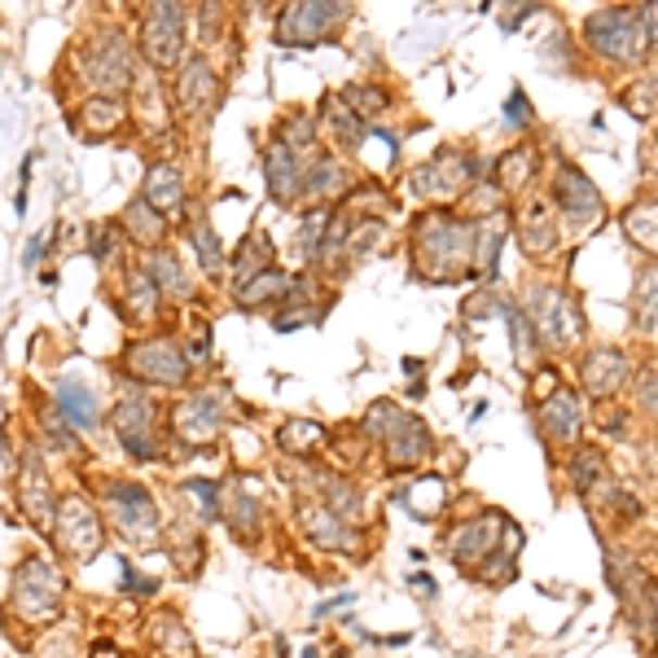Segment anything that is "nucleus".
I'll return each instance as SVG.
<instances>
[{
	"mask_svg": "<svg viewBox=\"0 0 658 658\" xmlns=\"http://www.w3.org/2000/svg\"><path fill=\"white\" fill-rule=\"evenodd\" d=\"M413 251L426 281H453L474 260V225L453 215H426L413 233Z\"/></svg>",
	"mask_w": 658,
	"mask_h": 658,
	"instance_id": "nucleus-1",
	"label": "nucleus"
},
{
	"mask_svg": "<svg viewBox=\"0 0 658 658\" xmlns=\"http://www.w3.org/2000/svg\"><path fill=\"white\" fill-rule=\"evenodd\" d=\"M62 593H66L62 571H58L49 558H27V562L14 571L10 606H14V615H23L27 623H49V619L62 615Z\"/></svg>",
	"mask_w": 658,
	"mask_h": 658,
	"instance_id": "nucleus-2",
	"label": "nucleus"
},
{
	"mask_svg": "<svg viewBox=\"0 0 658 658\" xmlns=\"http://www.w3.org/2000/svg\"><path fill=\"white\" fill-rule=\"evenodd\" d=\"M101 501H105V518L124 540L132 544H154V531H159V509L150 501L145 488L128 483V479H105L101 483Z\"/></svg>",
	"mask_w": 658,
	"mask_h": 658,
	"instance_id": "nucleus-3",
	"label": "nucleus"
},
{
	"mask_svg": "<svg viewBox=\"0 0 658 658\" xmlns=\"http://www.w3.org/2000/svg\"><path fill=\"white\" fill-rule=\"evenodd\" d=\"M584 36L589 45L610 58V62H641L645 53V23H641V10H628V5H615V10H602L584 23Z\"/></svg>",
	"mask_w": 658,
	"mask_h": 658,
	"instance_id": "nucleus-4",
	"label": "nucleus"
},
{
	"mask_svg": "<svg viewBox=\"0 0 658 658\" xmlns=\"http://www.w3.org/2000/svg\"><path fill=\"white\" fill-rule=\"evenodd\" d=\"M84 79L101 88V97H115L132 84V45L124 31H101L84 53Z\"/></svg>",
	"mask_w": 658,
	"mask_h": 658,
	"instance_id": "nucleus-5",
	"label": "nucleus"
},
{
	"mask_svg": "<svg viewBox=\"0 0 658 658\" xmlns=\"http://www.w3.org/2000/svg\"><path fill=\"white\" fill-rule=\"evenodd\" d=\"M53 540H58V548H62L66 562H88L97 548H101L105 531H101V522H97V514H92V505H88L84 496H62V501H58Z\"/></svg>",
	"mask_w": 658,
	"mask_h": 658,
	"instance_id": "nucleus-6",
	"label": "nucleus"
},
{
	"mask_svg": "<svg viewBox=\"0 0 658 658\" xmlns=\"http://www.w3.org/2000/svg\"><path fill=\"white\" fill-rule=\"evenodd\" d=\"M141 49L154 66H176L185 49V10L180 5H150L141 18Z\"/></svg>",
	"mask_w": 658,
	"mask_h": 658,
	"instance_id": "nucleus-7",
	"label": "nucleus"
},
{
	"mask_svg": "<svg viewBox=\"0 0 658 658\" xmlns=\"http://www.w3.org/2000/svg\"><path fill=\"white\" fill-rule=\"evenodd\" d=\"M110 421H115V434H119V444L128 448V457H137V461H154L159 457V426H154L159 413H154L150 400L128 395Z\"/></svg>",
	"mask_w": 658,
	"mask_h": 658,
	"instance_id": "nucleus-8",
	"label": "nucleus"
},
{
	"mask_svg": "<svg viewBox=\"0 0 658 658\" xmlns=\"http://www.w3.org/2000/svg\"><path fill=\"white\" fill-rule=\"evenodd\" d=\"M128 365L137 378L145 382H159V387H180L189 378V356L180 352L176 339H150L141 347L128 352Z\"/></svg>",
	"mask_w": 658,
	"mask_h": 658,
	"instance_id": "nucleus-9",
	"label": "nucleus"
},
{
	"mask_svg": "<svg viewBox=\"0 0 658 658\" xmlns=\"http://www.w3.org/2000/svg\"><path fill=\"white\" fill-rule=\"evenodd\" d=\"M347 18L343 5H290L277 23V45H316Z\"/></svg>",
	"mask_w": 658,
	"mask_h": 658,
	"instance_id": "nucleus-10",
	"label": "nucleus"
},
{
	"mask_svg": "<svg viewBox=\"0 0 658 658\" xmlns=\"http://www.w3.org/2000/svg\"><path fill=\"white\" fill-rule=\"evenodd\" d=\"M470 180H474V163L466 154H457V150L434 154L426 167L413 172V189L426 193V198H457Z\"/></svg>",
	"mask_w": 658,
	"mask_h": 658,
	"instance_id": "nucleus-11",
	"label": "nucleus"
},
{
	"mask_svg": "<svg viewBox=\"0 0 658 658\" xmlns=\"http://www.w3.org/2000/svg\"><path fill=\"white\" fill-rule=\"evenodd\" d=\"M509 522L505 518H496V514H483V518H474V522H466L457 535H453V558L457 562H466V567H488L492 562V554H496V544L501 540H509Z\"/></svg>",
	"mask_w": 658,
	"mask_h": 658,
	"instance_id": "nucleus-12",
	"label": "nucleus"
},
{
	"mask_svg": "<svg viewBox=\"0 0 658 658\" xmlns=\"http://www.w3.org/2000/svg\"><path fill=\"white\" fill-rule=\"evenodd\" d=\"M225 391H198L189 395L180 408H176V434L185 439V444H206V439H215L219 430V417H225Z\"/></svg>",
	"mask_w": 658,
	"mask_h": 658,
	"instance_id": "nucleus-13",
	"label": "nucleus"
},
{
	"mask_svg": "<svg viewBox=\"0 0 658 658\" xmlns=\"http://www.w3.org/2000/svg\"><path fill=\"white\" fill-rule=\"evenodd\" d=\"M531 316H535V325H540V334H544L548 347H562V343H571L580 334V316L571 312V303H567L562 290H548V286L535 290L531 294Z\"/></svg>",
	"mask_w": 658,
	"mask_h": 658,
	"instance_id": "nucleus-14",
	"label": "nucleus"
},
{
	"mask_svg": "<svg viewBox=\"0 0 658 658\" xmlns=\"http://www.w3.org/2000/svg\"><path fill=\"white\" fill-rule=\"evenodd\" d=\"M219 97V79H215V66L206 58H185L180 62V75H176V101L189 115H206Z\"/></svg>",
	"mask_w": 658,
	"mask_h": 658,
	"instance_id": "nucleus-15",
	"label": "nucleus"
},
{
	"mask_svg": "<svg viewBox=\"0 0 658 658\" xmlns=\"http://www.w3.org/2000/svg\"><path fill=\"white\" fill-rule=\"evenodd\" d=\"M554 189H558L562 211L575 219V225H589V219H597V215H602V193L593 189V180H589L580 167H558Z\"/></svg>",
	"mask_w": 658,
	"mask_h": 658,
	"instance_id": "nucleus-16",
	"label": "nucleus"
},
{
	"mask_svg": "<svg viewBox=\"0 0 658 658\" xmlns=\"http://www.w3.org/2000/svg\"><path fill=\"white\" fill-rule=\"evenodd\" d=\"M540 430L548 444H575L580 434V404L567 387H554V395H544L540 404Z\"/></svg>",
	"mask_w": 658,
	"mask_h": 658,
	"instance_id": "nucleus-17",
	"label": "nucleus"
},
{
	"mask_svg": "<svg viewBox=\"0 0 658 658\" xmlns=\"http://www.w3.org/2000/svg\"><path fill=\"white\" fill-rule=\"evenodd\" d=\"M303 531L312 544L334 548V554H347V548L360 544V535L352 531V522H343L339 514H329L325 505H303Z\"/></svg>",
	"mask_w": 658,
	"mask_h": 658,
	"instance_id": "nucleus-18",
	"label": "nucleus"
},
{
	"mask_svg": "<svg viewBox=\"0 0 658 658\" xmlns=\"http://www.w3.org/2000/svg\"><path fill=\"white\" fill-rule=\"evenodd\" d=\"M264 176H268V193H273L277 202H294L299 189H303V167H299L294 150H286L281 141L264 154Z\"/></svg>",
	"mask_w": 658,
	"mask_h": 658,
	"instance_id": "nucleus-19",
	"label": "nucleus"
},
{
	"mask_svg": "<svg viewBox=\"0 0 658 658\" xmlns=\"http://www.w3.org/2000/svg\"><path fill=\"white\" fill-rule=\"evenodd\" d=\"M18 492H23V509H27V518H31L36 527H53V514H58V505H53V488H49V474H45L36 461H27V466H23Z\"/></svg>",
	"mask_w": 658,
	"mask_h": 658,
	"instance_id": "nucleus-20",
	"label": "nucleus"
},
{
	"mask_svg": "<svg viewBox=\"0 0 658 658\" xmlns=\"http://www.w3.org/2000/svg\"><path fill=\"white\" fill-rule=\"evenodd\" d=\"M145 202L154 211H163V219H172L180 206H185V180L172 163H154L150 176H145Z\"/></svg>",
	"mask_w": 658,
	"mask_h": 658,
	"instance_id": "nucleus-21",
	"label": "nucleus"
},
{
	"mask_svg": "<svg viewBox=\"0 0 658 658\" xmlns=\"http://www.w3.org/2000/svg\"><path fill=\"white\" fill-rule=\"evenodd\" d=\"M426 453H430L426 426H421L417 417H404V421L395 426V434L387 439V461H391V466H417V461H426Z\"/></svg>",
	"mask_w": 658,
	"mask_h": 658,
	"instance_id": "nucleus-22",
	"label": "nucleus"
},
{
	"mask_svg": "<svg viewBox=\"0 0 658 658\" xmlns=\"http://www.w3.org/2000/svg\"><path fill=\"white\" fill-rule=\"evenodd\" d=\"M219 518L229 522V531H238L242 540H255L260 527H264V509H260V496L242 492V488H229V496L219 501Z\"/></svg>",
	"mask_w": 658,
	"mask_h": 658,
	"instance_id": "nucleus-23",
	"label": "nucleus"
},
{
	"mask_svg": "<svg viewBox=\"0 0 658 658\" xmlns=\"http://www.w3.org/2000/svg\"><path fill=\"white\" fill-rule=\"evenodd\" d=\"M628 374H632V365H628V356H623V352H593V356L584 360V387H589L593 395H610V391H619Z\"/></svg>",
	"mask_w": 658,
	"mask_h": 658,
	"instance_id": "nucleus-24",
	"label": "nucleus"
},
{
	"mask_svg": "<svg viewBox=\"0 0 658 658\" xmlns=\"http://www.w3.org/2000/svg\"><path fill=\"white\" fill-rule=\"evenodd\" d=\"M501 242H505V219L492 215V219H479L474 225V277H492L496 273V260H501Z\"/></svg>",
	"mask_w": 658,
	"mask_h": 658,
	"instance_id": "nucleus-25",
	"label": "nucleus"
},
{
	"mask_svg": "<svg viewBox=\"0 0 658 658\" xmlns=\"http://www.w3.org/2000/svg\"><path fill=\"white\" fill-rule=\"evenodd\" d=\"M58 413H62V421L88 430L97 421V395L79 382H58Z\"/></svg>",
	"mask_w": 658,
	"mask_h": 658,
	"instance_id": "nucleus-26",
	"label": "nucleus"
},
{
	"mask_svg": "<svg viewBox=\"0 0 658 658\" xmlns=\"http://www.w3.org/2000/svg\"><path fill=\"white\" fill-rule=\"evenodd\" d=\"M347 167L339 163V159H316L312 167H307V176H303V189L312 193V198H339V193H347Z\"/></svg>",
	"mask_w": 658,
	"mask_h": 658,
	"instance_id": "nucleus-27",
	"label": "nucleus"
},
{
	"mask_svg": "<svg viewBox=\"0 0 658 658\" xmlns=\"http://www.w3.org/2000/svg\"><path fill=\"white\" fill-rule=\"evenodd\" d=\"M124 229H128L141 246H159V242H163V233H167V219H163L145 198H137V202L124 211Z\"/></svg>",
	"mask_w": 658,
	"mask_h": 658,
	"instance_id": "nucleus-28",
	"label": "nucleus"
},
{
	"mask_svg": "<svg viewBox=\"0 0 658 658\" xmlns=\"http://www.w3.org/2000/svg\"><path fill=\"white\" fill-rule=\"evenodd\" d=\"M522 246L531 255L554 251V215H548L544 202H531V211H522Z\"/></svg>",
	"mask_w": 658,
	"mask_h": 658,
	"instance_id": "nucleus-29",
	"label": "nucleus"
},
{
	"mask_svg": "<svg viewBox=\"0 0 658 658\" xmlns=\"http://www.w3.org/2000/svg\"><path fill=\"white\" fill-rule=\"evenodd\" d=\"M150 277H154V286H159V294H167V299H189L193 290H189V277H185V268L167 255V251H154V260H150V268H145Z\"/></svg>",
	"mask_w": 658,
	"mask_h": 658,
	"instance_id": "nucleus-30",
	"label": "nucleus"
},
{
	"mask_svg": "<svg viewBox=\"0 0 658 658\" xmlns=\"http://www.w3.org/2000/svg\"><path fill=\"white\" fill-rule=\"evenodd\" d=\"M623 229L636 246H645L649 255H658V202H641L623 215Z\"/></svg>",
	"mask_w": 658,
	"mask_h": 658,
	"instance_id": "nucleus-31",
	"label": "nucleus"
},
{
	"mask_svg": "<svg viewBox=\"0 0 658 658\" xmlns=\"http://www.w3.org/2000/svg\"><path fill=\"white\" fill-rule=\"evenodd\" d=\"M124 124V105L115 97H92L84 110H79V128L84 132H110Z\"/></svg>",
	"mask_w": 658,
	"mask_h": 658,
	"instance_id": "nucleus-32",
	"label": "nucleus"
},
{
	"mask_svg": "<svg viewBox=\"0 0 658 658\" xmlns=\"http://www.w3.org/2000/svg\"><path fill=\"white\" fill-rule=\"evenodd\" d=\"M277 294H286V273L264 268V273H255L251 281H242L238 303H242V307H264V303H268V299H277Z\"/></svg>",
	"mask_w": 658,
	"mask_h": 658,
	"instance_id": "nucleus-33",
	"label": "nucleus"
},
{
	"mask_svg": "<svg viewBox=\"0 0 658 658\" xmlns=\"http://www.w3.org/2000/svg\"><path fill=\"white\" fill-rule=\"evenodd\" d=\"M128 312H132L141 325H150V320L159 316V286H154L150 273H132V277H128Z\"/></svg>",
	"mask_w": 658,
	"mask_h": 658,
	"instance_id": "nucleus-34",
	"label": "nucleus"
},
{
	"mask_svg": "<svg viewBox=\"0 0 658 658\" xmlns=\"http://www.w3.org/2000/svg\"><path fill=\"white\" fill-rule=\"evenodd\" d=\"M632 312H636V320L645 329L658 320V268H645L636 277V286H632Z\"/></svg>",
	"mask_w": 658,
	"mask_h": 658,
	"instance_id": "nucleus-35",
	"label": "nucleus"
},
{
	"mask_svg": "<svg viewBox=\"0 0 658 658\" xmlns=\"http://www.w3.org/2000/svg\"><path fill=\"white\" fill-rule=\"evenodd\" d=\"M505 320H509V339H514V356L527 365L531 356H535V325H531V316L522 312V307H514V303H505Z\"/></svg>",
	"mask_w": 658,
	"mask_h": 658,
	"instance_id": "nucleus-36",
	"label": "nucleus"
},
{
	"mask_svg": "<svg viewBox=\"0 0 658 658\" xmlns=\"http://www.w3.org/2000/svg\"><path fill=\"white\" fill-rule=\"evenodd\" d=\"M277 444H281L286 453L303 457V453H312V448L320 444V426H316V421H286V426L277 430Z\"/></svg>",
	"mask_w": 658,
	"mask_h": 658,
	"instance_id": "nucleus-37",
	"label": "nucleus"
},
{
	"mask_svg": "<svg viewBox=\"0 0 658 658\" xmlns=\"http://www.w3.org/2000/svg\"><path fill=\"white\" fill-rule=\"evenodd\" d=\"M320 488L329 492V501H325V509H329V514H339L343 522L360 514V492H356L352 483H343V479H320Z\"/></svg>",
	"mask_w": 658,
	"mask_h": 658,
	"instance_id": "nucleus-38",
	"label": "nucleus"
},
{
	"mask_svg": "<svg viewBox=\"0 0 658 658\" xmlns=\"http://www.w3.org/2000/svg\"><path fill=\"white\" fill-rule=\"evenodd\" d=\"M501 185L505 189H518V185H527L531 180V172H535V154L527 150V145H518V150H509L505 159H501Z\"/></svg>",
	"mask_w": 658,
	"mask_h": 658,
	"instance_id": "nucleus-39",
	"label": "nucleus"
},
{
	"mask_svg": "<svg viewBox=\"0 0 658 658\" xmlns=\"http://www.w3.org/2000/svg\"><path fill=\"white\" fill-rule=\"evenodd\" d=\"M264 268H273V242H268L264 233H255V242H251V246L242 242L238 277H242V281H251V277H255V273H264Z\"/></svg>",
	"mask_w": 658,
	"mask_h": 658,
	"instance_id": "nucleus-40",
	"label": "nucleus"
},
{
	"mask_svg": "<svg viewBox=\"0 0 658 658\" xmlns=\"http://www.w3.org/2000/svg\"><path fill=\"white\" fill-rule=\"evenodd\" d=\"M159 632H163V636H159V645H163L172 658H193V654H198V645L189 641V632H185V623H180V619L163 615V619H159Z\"/></svg>",
	"mask_w": 658,
	"mask_h": 658,
	"instance_id": "nucleus-41",
	"label": "nucleus"
},
{
	"mask_svg": "<svg viewBox=\"0 0 658 658\" xmlns=\"http://www.w3.org/2000/svg\"><path fill=\"white\" fill-rule=\"evenodd\" d=\"M193 242H198V260H202V268L211 273V277H219L225 273V251H219V238H215V229H206L202 219L193 225Z\"/></svg>",
	"mask_w": 658,
	"mask_h": 658,
	"instance_id": "nucleus-42",
	"label": "nucleus"
},
{
	"mask_svg": "<svg viewBox=\"0 0 658 658\" xmlns=\"http://www.w3.org/2000/svg\"><path fill=\"white\" fill-rule=\"evenodd\" d=\"M404 417H408V413H400L395 404L378 400V404L365 413V430H369V434H378V439H391V434H395V426H400Z\"/></svg>",
	"mask_w": 658,
	"mask_h": 658,
	"instance_id": "nucleus-43",
	"label": "nucleus"
},
{
	"mask_svg": "<svg viewBox=\"0 0 658 658\" xmlns=\"http://www.w3.org/2000/svg\"><path fill=\"white\" fill-rule=\"evenodd\" d=\"M343 97H347V105H360V110H356V119H360V124L387 110V97H382L378 88H347Z\"/></svg>",
	"mask_w": 658,
	"mask_h": 658,
	"instance_id": "nucleus-44",
	"label": "nucleus"
},
{
	"mask_svg": "<svg viewBox=\"0 0 658 658\" xmlns=\"http://www.w3.org/2000/svg\"><path fill=\"white\" fill-rule=\"evenodd\" d=\"M325 225H329V215H307V225L299 229V251H303L307 260H316V251H320V242H325Z\"/></svg>",
	"mask_w": 658,
	"mask_h": 658,
	"instance_id": "nucleus-45",
	"label": "nucleus"
},
{
	"mask_svg": "<svg viewBox=\"0 0 658 658\" xmlns=\"http://www.w3.org/2000/svg\"><path fill=\"white\" fill-rule=\"evenodd\" d=\"M185 492H193V501L202 505V518H219V488L206 479H189Z\"/></svg>",
	"mask_w": 658,
	"mask_h": 658,
	"instance_id": "nucleus-46",
	"label": "nucleus"
},
{
	"mask_svg": "<svg viewBox=\"0 0 658 658\" xmlns=\"http://www.w3.org/2000/svg\"><path fill=\"white\" fill-rule=\"evenodd\" d=\"M571 474H575V488H593V479H602V453H580Z\"/></svg>",
	"mask_w": 658,
	"mask_h": 658,
	"instance_id": "nucleus-47",
	"label": "nucleus"
},
{
	"mask_svg": "<svg viewBox=\"0 0 658 658\" xmlns=\"http://www.w3.org/2000/svg\"><path fill=\"white\" fill-rule=\"evenodd\" d=\"M505 124H509V128H522V124H531V101H527L522 92H514V97L505 101Z\"/></svg>",
	"mask_w": 658,
	"mask_h": 658,
	"instance_id": "nucleus-48",
	"label": "nucleus"
},
{
	"mask_svg": "<svg viewBox=\"0 0 658 658\" xmlns=\"http://www.w3.org/2000/svg\"><path fill=\"white\" fill-rule=\"evenodd\" d=\"M92 255H97V260L115 255V233H110V229H92Z\"/></svg>",
	"mask_w": 658,
	"mask_h": 658,
	"instance_id": "nucleus-49",
	"label": "nucleus"
},
{
	"mask_svg": "<svg viewBox=\"0 0 658 658\" xmlns=\"http://www.w3.org/2000/svg\"><path fill=\"white\" fill-rule=\"evenodd\" d=\"M641 23H645V40L658 45V5H645V10H641Z\"/></svg>",
	"mask_w": 658,
	"mask_h": 658,
	"instance_id": "nucleus-50",
	"label": "nucleus"
},
{
	"mask_svg": "<svg viewBox=\"0 0 658 658\" xmlns=\"http://www.w3.org/2000/svg\"><path fill=\"white\" fill-rule=\"evenodd\" d=\"M641 404L658 417V378H645V382H641Z\"/></svg>",
	"mask_w": 658,
	"mask_h": 658,
	"instance_id": "nucleus-51",
	"label": "nucleus"
},
{
	"mask_svg": "<svg viewBox=\"0 0 658 658\" xmlns=\"http://www.w3.org/2000/svg\"><path fill=\"white\" fill-rule=\"evenodd\" d=\"M92 658H124V649H119L115 641H97V645H92Z\"/></svg>",
	"mask_w": 658,
	"mask_h": 658,
	"instance_id": "nucleus-52",
	"label": "nucleus"
},
{
	"mask_svg": "<svg viewBox=\"0 0 658 658\" xmlns=\"http://www.w3.org/2000/svg\"><path fill=\"white\" fill-rule=\"evenodd\" d=\"M45 242H49L45 233H40V238H31V246H27V264H36V260L45 255Z\"/></svg>",
	"mask_w": 658,
	"mask_h": 658,
	"instance_id": "nucleus-53",
	"label": "nucleus"
},
{
	"mask_svg": "<svg viewBox=\"0 0 658 658\" xmlns=\"http://www.w3.org/2000/svg\"><path fill=\"white\" fill-rule=\"evenodd\" d=\"M413 584H417L421 593H434V584H430V575H413Z\"/></svg>",
	"mask_w": 658,
	"mask_h": 658,
	"instance_id": "nucleus-54",
	"label": "nucleus"
},
{
	"mask_svg": "<svg viewBox=\"0 0 658 658\" xmlns=\"http://www.w3.org/2000/svg\"><path fill=\"white\" fill-rule=\"evenodd\" d=\"M303 658H320V649H303Z\"/></svg>",
	"mask_w": 658,
	"mask_h": 658,
	"instance_id": "nucleus-55",
	"label": "nucleus"
},
{
	"mask_svg": "<svg viewBox=\"0 0 658 658\" xmlns=\"http://www.w3.org/2000/svg\"><path fill=\"white\" fill-rule=\"evenodd\" d=\"M654 167H658V150H654Z\"/></svg>",
	"mask_w": 658,
	"mask_h": 658,
	"instance_id": "nucleus-56",
	"label": "nucleus"
}]
</instances>
